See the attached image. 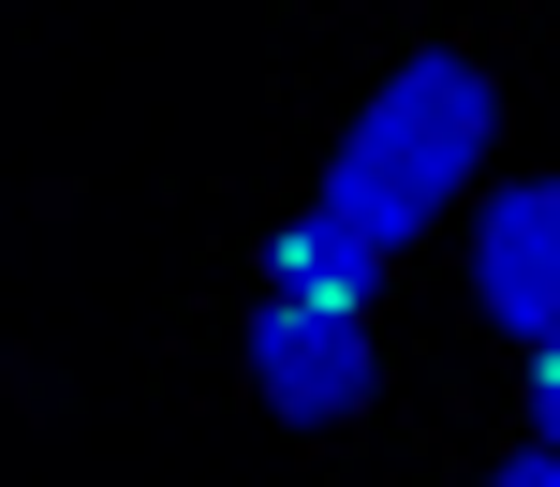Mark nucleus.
<instances>
[{
	"label": "nucleus",
	"mask_w": 560,
	"mask_h": 487,
	"mask_svg": "<svg viewBox=\"0 0 560 487\" xmlns=\"http://www.w3.org/2000/svg\"><path fill=\"white\" fill-rule=\"evenodd\" d=\"M487 163V74L472 59H398L384 89H369V118L339 134V163H325V222L354 236V252H398V236H428L457 207V177Z\"/></svg>",
	"instance_id": "f257e3e1"
},
{
	"label": "nucleus",
	"mask_w": 560,
	"mask_h": 487,
	"mask_svg": "<svg viewBox=\"0 0 560 487\" xmlns=\"http://www.w3.org/2000/svg\"><path fill=\"white\" fill-rule=\"evenodd\" d=\"M252 384L280 429H339V414H369V384H384V355H369V311H325V295H266L252 325Z\"/></svg>",
	"instance_id": "f03ea898"
},
{
	"label": "nucleus",
	"mask_w": 560,
	"mask_h": 487,
	"mask_svg": "<svg viewBox=\"0 0 560 487\" xmlns=\"http://www.w3.org/2000/svg\"><path fill=\"white\" fill-rule=\"evenodd\" d=\"M472 295L502 340H560V177H516V193L472 207Z\"/></svg>",
	"instance_id": "7ed1b4c3"
},
{
	"label": "nucleus",
	"mask_w": 560,
	"mask_h": 487,
	"mask_svg": "<svg viewBox=\"0 0 560 487\" xmlns=\"http://www.w3.org/2000/svg\"><path fill=\"white\" fill-rule=\"evenodd\" d=\"M369 266H384V252H354V236H339L325 207L266 236V295H325V311H369Z\"/></svg>",
	"instance_id": "20e7f679"
},
{
	"label": "nucleus",
	"mask_w": 560,
	"mask_h": 487,
	"mask_svg": "<svg viewBox=\"0 0 560 487\" xmlns=\"http://www.w3.org/2000/svg\"><path fill=\"white\" fill-rule=\"evenodd\" d=\"M532 443H560V340L532 355Z\"/></svg>",
	"instance_id": "39448f33"
},
{
	"label": "nucleus",
	"mask_w": 560,
	"mask_h": 487,
	"mask_svg": "<svg viewBox=\"0 0 560 487\" xmlns=\"http://www.w3.org/2000/svg\"><path fill=\"white\" fill-rule=\"evenodd\" d=\"M487 487H560V443H532V459H502Z\"/></svg>",
	"instance_id": "423d86ee"
}]
</instances>
